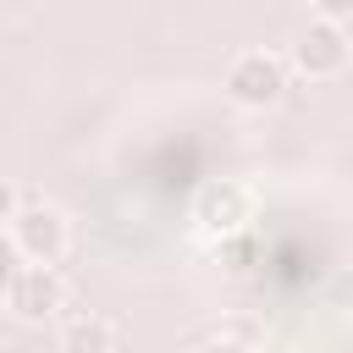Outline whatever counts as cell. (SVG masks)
I'll list each match as a JSON object with an SVG mask.
<instances>
[{
  "label": "cell",
  "instance_id": "cell-2",
  "mask_svg": "<svg viewBox=\"0 0 353 353\" xmlns=\"http://www.w3.org/2000/svg\"><path fill=\"white\" fill-rule=\"evenodd\" d=\"M347 61H353L347 28H342V22H325V17H309V22L292 33V44H287V66H292L298 77H309V83L342 77Z\"/></svg>",
  "mask_w": 353,
  "mask_h": 353
},
{
  "label": "cell",
  "instance_id": "cell-9",
  "mask_svg": "<svg viewBox=\"0 0 353 353\" xmlns=\"http://www.w3.org/2000/svg\"><path fill=\"white\" fill-rule=\"evenodd\" d=\"M309 11L325 17V22H342V28L353 22V0H309Z\"/></svg>",
  "mask_w": 353,
  "mask_h": 353
},
{
  "label": "cell",
  "instance_id": "cell-5",
  "mask_svg": "<svg viewBox=\"0 0 353 353\" xmlns=\"http://www.w3.org/2000/svg\"><path fill=\"white\" fill-rule=\"evenodd\" d=\"M6 309L22 320V325H44L66 309V276L61 265H22L11 276V292H6Z\"/></svg>",
  "mask_w": 353,
  "mask_h": 353
},
{
  "label": "cell",
  "instance_id": "cell-10",
  "mask_svg": "<svg viewBox=\"0 0 353 353\" xmlns=\"http://www.w3.org/2000/svg\"><path fill=\"white\" fill-rule=\"evenodd\" d=\"M204 353H254L243 336H215V342H204Z\"/></svg>",
  "mask_w": 353,
  "mask_h": 353
},
{
  "label": "cell",
  "instance_id": "cell-8",
  "mask_svg": "<svg viewBox=\"0 0 353 353\" xmlns=\"http://www.w3.org/2000/svg\"><path fill=\"white\" fill-rule=\"evenodd\" d=\"M17 270H22V254H17V248H11V237L0 232V298L11 292V276H17Z\"/></svg>",
  "mask_w": 353,
  "mask_h": 353
},
{
  "label": "cell",
  "instance_id": "cell-3",
  "mask_svg": "<svg viewBox=\"0 0 353 353\" xmlns=\"http://www.w3.org/2000/svg\"><path fill=\"white\" fill-rule=\"evenodd\" d=\"M287 77H292L287 55H276V50H243L226 66V83L221 88H226V99L237 110H270V105H281Z\"/></svg>",
  "mask_w": 353,
  "mask_h": 353
},
{
  "label": "cell",
  "instance_id": "cell-4",
  "mask_svg": "<svg viewBox=\"0 0 353 353\" xmlns=\"http://www.w3.org/2000/svg\"><path fill=\"white\" fill-rule=\"evenodd\" d=\"M248 221H254V188H248V182L221 176V182H204V188H199V199H193V226H199L204 237L226 243V237L248 232Z\"/></svg>",
  "mask_w": 353,
  "mask_h": 353
},
{
  "label": "cell",
  "instance_id": "cell-1",
  "mask_svg": "<svg viewBox=\"0 0 353 353\" xmlns=\"http://www.w3.org/2000/svg\"><path fill=\"white\" fill-rule=\"evenodd\" d=\"M6 237H11V248L22 254V265H61L66 248H72V221H66L61 204L28 199V204L17 210V221L6 226Z\"/></svg>",
  "mask_w": 353,
  "mask_h": 353
},
{
  "label": "cell",
  "instance_id": "cell-7",
  "mask_svg": "<svg viewBox=\"0 0 353 353\" xmlns=\"http://www.w3.org/2000/svg\"><path fill=\"white\" fill-rule=\"evenodd\" d=\"M22 204H28V199H22V188H17L6 171H0V232L17 221V210H22Z\"/></svg>",
  "mask_w": 353,
  "mask_h": 353
},
{
  "label": "cell",
  "instance_id": "cell-6",
  "mask_svg": "<svg viewBox=\"0 0 353 353\" xmlns=\"http://www.w3.org/2000/svg\"><path fill=\"white\" fill-rule=\"evenodd\" d=\"M61 353H116V325L105 314H77L61 325Z\"/></svg>",
  "mask_w": 353,
  "mask_h": 353
}]
</instances>
